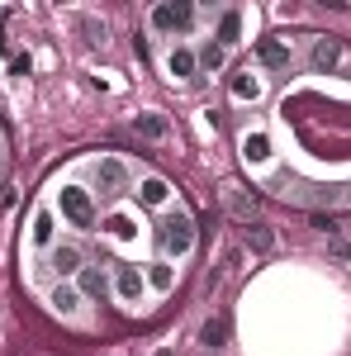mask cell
<instances>
[{
    "label": "cell",
    "mask_w": 351,
    "mask_h": 356,
    "mask_svg": "<svg viewBox=\"0 0 351 356\" xmlns=\"http://www.w3.org/2000/svg\"><path fill=\"white\" fill-rule=\"evenodd\" d=\"M57 204H62V214L76 223V228H90V223H95V204H90V195L76 191V186H62Z\"/></svg>",
    "instance_id": "cell-1"
},
{
    "label": "cell",
    "mask_w": 351,
    "mask_h": 356,
    "mask_svg": "<svg viewBox=\"0 0 351 356\" xmlns=\"http://www.w3.org/2000/svg\"><path fill=\"white\" fill-rule=\"evenodd\" d=\"M190 243H195V223H190L186 214H176V219H166V223H162V247H166V252L186 257Z\"/></svg>",
    "instance_id": "cell-2"
},
{
    "label": "cell",
    "mask_w": 351,
    "mask_h": 356,
    "mask_svg": "<svg viewBox=\"0 0 351 356\" xmlns=\"http://www.w3.org/2000/svg\"><path fill=\"white\" fill-rule=\"evenodd\" d=\"M190 19H195V10H190V5H181V0H176V5H157V10H152V24L166 29V33H171V29H190Z\"/></svg>",
    "instance_id": "cell-3"
},
{
    "label": "cell",
    "mask_w": 351,
    "mask_h": 356,
    "mask_svg": "<svg viewBox=\"0 0 351 356\" xmlns=\"http://www.w3.org/2000/svg\"><path fill=\"white\" fill-rule=\"evenodd\" d=\"M95 181H100V191H105V195H119L124 186H129V171L114 162V157H105V162L95 166Z\"/></svg>",
    "instance_id": "cell-4"
},
{
    "label": "cell",
    "mask_w": 351,
    "mask_h": 356,
    "mask_svg": "<svg viewBox=\"0 0 351 356\" xmlns=\"http://www.w3.org/2000/svg\"><path fill=\"white\" fill-rule=\"evenodd\" d=\"M114 280H119V295L129 304L142 300V275H138V266H114Z\"/></svg>",
    "instance_id": "cell-5"
},
{
    "label": "cell",
    "mask_w": 351,
    "mask_h": 356,
    "mask_svg": "<svg viewBox=\"0 0 351 356\" xmlns=\"http://www.w3.org/2000/svg\"><path fill=\"white\" fill-rule=\"evenodd\" d=\"M337 62H342V43H337V38H318V43H313V67H318V72H332Z\"/></svg>",
    "instance_id": "cell-6"
},
{
    "label": "cell",
    "mask_w": 351,
    "mask_h": 356,
    "mask_svg": "<svg viewBox=\"0 0 351 356\" xmlns=\"http://www.w3.org/2000/svg\"><path fill=\"white\" fill-rule=\"evenodd\" d=\"M256 57H261L266 67H285V62H290V48L275 43V38H261V43H256Z\"/></svg>",
    "instance_id": "cell-7"
},
{
    "label": "cell",
    "mask_w": 351,
    "mask_h": 356,
    "mask_svg": "<svg viewBox=\"0 0 351 356\" xmlns=\"http://www.w3.org/2000/svg\"><path fill=\"white\" fill-rule=\"evenodd\" d=\"M133 129H138L142 138H166V134H171V124H166L162 114H138V119H133Z\"/></svg>",
    "instance_id": "cell-8"
},
{
    "label": "cell",
    "mask_w": 351,
    "mask_h": 356,
    "mask_svg": "<svg viewBox=\"0 0 351 356\" xmlns=\"http://www.w3.org/2000/svg\"><path fill=\"white\" fill-rule=\"evenodd\" d=\"M81 290H85V295H95V300H105V295H109V280H105V271L85 266V271H81Z\"/></svg>",
    "instance_id": "cell-9"
},
{
    "label": "cell",
    "mask_w": 351,
    "mask_h": 356,
    "mask_svg": "<svg viewBox=\"0 0 351 356\" xmlns=\"http://www.w3.org/2000/svg\"><path fill=\"white\" fill-rule=\"evenodd\" d=\"M243 157H247V162H266V157H270V138L266 134H252L243 143Z\"/></svg>",
    "instance_id": "cell-10"
},
{
    "label": "cell",
    "mask_w": 351,
    "mask_h": 356,
    "mask_svg": "<svg viewBox=\"0 0 351 356\" xmlns=\"http://www.w3.org/2000/svg\"><path fill=\"white\" fill-rule=\"evenodd\" d=\"M53 266H57L62 275L81 271V252H76V247H57V252H53Z\"/></svg>",
    "instance_id": "cell-11"
},
{
    "label": "cell",
    "mask_w": 351,
    "mask_h": 356,
    "mask_svg": "<svg viewBox=\"0 0 351 356\" xmlns=\"http://www.w3.org/2000/svg\"><path fill=\"white\" fill-rule=\"evenodd\" d=\"M195 62H199V57L190 53V48H176V53H171V62H166V67H171V76H190V72H195Z\"/></svg>",
    "instance_id": "cell-12"
},
{
    "label": "cell",
    "mask_w": 351,
    "mask_h": 356,
    "mask_svg": "<svg viewBox=\"0 0 351 356\" xmlns=\"http://www.w3.org/2000/svg\"><path fill=\"white\" fill-rule=\"evenodd\" d=\"M228 204H233V214H238V219L252 223V209H256V200H247V195L238 191V186H228Z\"/></svg>",
    "instance_id": "cell-13"
},
{
    "label": "cell",
    "mask_w": 351,
    "mask_h": 356,
    "mask_svg": "<svg viewBox=\"0 0 351 356\" xmlns=\"http://www.w3.org/2000/svg\"><path fill=\"white\" fill-rule=\"evenodd\" d=\"M247 243L256 247V252H270V247H275V233H270L266 223H252V228H247Z\"/></svg>",
    "instance_id": "cell-14"
},
{
    "label": "cell",
    "mask_w": 351,
    "mask_h": 356,
    "mask_svg": "<svg viewBox=\"0 0 351 356\" xmlns=\"http://www.w3.org/2000/svg\"><path fill=\"white\" fill-rule=\"evenodd\" d=\"M223 323H218V318H209V323H204V328H199V342H204V347H223Z\"/></svg>",
    "instance_id": "cell-15"
},
{
    "label": "cell",
    "mask_w": 351,
    "mask_h": 356,
    "mask_svg": "<svg viewBox=\"0 0 351 356\" xmlns=\"http://www.w3.org/2000/svg\"><path fill=\"white\" fill-rule=\"evenodd\" d=\"M53 309L72 314V309H76V290H72V285H57V290H53Z\"/></svg>",
    "instance_id": "cell-16"
},
{
    "label": "cell",
    "mask_w": 351,
    "mask_h": 356,
    "mask_svg": "<svg viewBox=\"0 0 351 356\" xmlns=\"http://www.w3.org/2000/svg\"><path fill=\"white\" fill-rule=\"evenodd\" d=\"M323 200L332 209H351V186H332V191H323Z\"/></svg>",
    "instance_id": "cell-17"
},
{
    "label": "cell",
    "mask_w": 351,
    "mask_h": 356,
    "mask_svg": "<svg viewBox=\"0 0 351 356\" xmlns=\"http://www.w3.org/2000/svg\"><path fill=\"white\" fill-rule=\"evenodd\" d=\"M238 24H243V19H238V15H223V24H218V48H223V43H233V38H238Z\"/></svg>",
    "instance_id": "cell-18"
},
{
    "label": "cell",
    "mask_w": 351,
    "mask_h": 356,
    "mask_svg": "<svg viewBox=\"0 0 351 356\" xmlns=\"http://www.w3.org/2000/svg\"><path fill=\"white\" fill-rule=\"evenodd\" d=\"M256 90H261V86L252 81V76H238V81H233V95H238V100H256Z\"/></svg>",
    "instance_id": "cell-19"
},
{
    "label": "cell",
    "mask_w": 351,
    "mask_h": 356,
    "mask_svg": "<svg viewBox=\"0 0 351 356\" xmlns=\"http://www.w3.org/2000/svg\"><path fill=\"white\" fill-rule=\"evenodd\" d=\"M142 200H147V204H162L166 200V181H147V186H142Z\"/></svg>",
    "instance_id": "cell-20"
},
{
    "label": "cell",
    "mask_w": 351,
    "mask_h": 356,
    "mask_svg": "<svg viewBox=\"0 0 351 356\" xmlns=\"http://www.w3.org/2000/svg\"><path fill=\"white\" fill-rule=\"evenodd\" d=\"M199 62H204L209 72H214V67H223V48H218V43H204V53H199Z\"/></svg>",
    "instance_id": "cell-21"
},
{
    "label": "cell",
    "mask_w": 351,
    "mask_h": 356,
    "mask_svg": "<svg viewBox=\"0 0 351 356\" xmlns=\"http://www.w3.org/2000/svg\"><path fill=\"white\" fill-rule=\"evenodd\" d=\"M33 243H53V219L48 214H38V223H33Z\"/></svg>",
    "instance_id": "cell-22"
},
{
    "label": "cell",
    "mask_w": 351,
    "mask_h": 356,
    "mask_svg": "<svg viewBox=\"0 0 351 356\" xmlns=\"http://www.w3.org/2000/svg\"><path fill=\"white\" fill-rule=\"evenodd\" d=\"M152 285L166 290V285H171V266H157V271H152Z\"/></svg>",
    "instance_id": "cell-23"
},
{
    "label": "cell",
    "mask_w": 351,
    "mask_h": 356,
    "mask_svg": "<svg viewBox=\"0 0 351 356\" xmlns=\"http://www.w3.org/2000/svg\"><path fill=\"white\" fill-rule=\"evenodd\" d=\"M85 33H90V43H105V24H90L85 19Z\"/></svg>",
    "instance_id": "cell-24"
},
{
    "label": "cell",
    "mask_w": 351,
    "mask_h": 356,
    "mask_svg": "<svg viewBox=\"0 0 351 356\" xmlns=\"http://www.w3.org/2000/svg\"><path fill=\"white\" fill-rule=\"evenodd\" d=\"M109 228H114L119 238H129V233H133V223H129V219H109Z\"/></svg>",
    "instance_id": "cell-25"
},
{
    "label": "cell",
    "mask_w": 351,
    "mask_h": 356,
    "mask_svg": "<svg viewBox=\"0 0 351 356\" xmlns=\"http://www.w3.org/2000/svg\"><path fill=\"white\" fill-rule=\"evenodd\" d=\"M332 252H337V257H347V261H351V247H347V243H337Z\"/></svg>",
    "instance_id": "cell-26"
},
{
    "label": "cell",
    "mask_w": 351,
    "mask_h": 356,
    "mask_svg": "<svg viewBox=\"0 0 351 356\" xmlns=\"http://www.w3.org/2000/svg\"><path fill=\"white\" fill-rule=\"evenodd\" d=\"M157 356H171V352H157Z\"/></svg>",
    "instance_id": "cell-27"
}]
</instances>
